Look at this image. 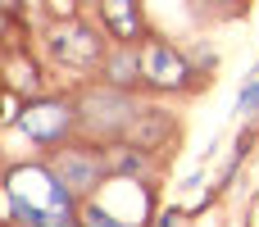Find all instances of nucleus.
I'll list each match as a JSON object with an SVG mask.
<instances>
[{
  "label": "nucleus",
  "mask_w": 259,
  "mask_h": 227,
  "mask_svg": "<svg viewBox=\"0 0 259 227\" xmlns=\"http://www.w3.org/2000/svg\"><path fill=\"white\" fill-rule=\"evenodd\" d=\"M123 141H137L141 150H150V155L168 159V155L178 150V141H182V118H178V109H168V105H159V100H150V96H146Z\"/></svg>",
  "instance_id": "6"
},
{
  "label": "nucleus",
  "mask_w": 259,
  "mask_h": 227,
  "mask_svg": "<svg viewBox=\"0 0 259 227\" xmlns=\"http://www.w3.org/2000/svg\"><path fill=\"white\" fill-rule=\"evenodd\" d=\"M23 36H27L23 14H14V9H5V5H0V50H5V46H14V41H23Z\"/></svg>",
  "instance_id": "13"
},
{
  "label": "nucleus",
  "mask_w": 259,
  "mask_h": 227,
  "mask_svg": "<svg viewBox=\"0 0 259 227\" xmlns=\"http://www.w3.org/2000/svg\"><path fill=\"white\" fill-rule=\"evenodd\" d=\"M191 9L200 18H241L250 9V0H191Z\"/></svg>",
  "instance_id": "12"
},
{
  "label": "nucleus",
  "mask_w": 259,
  "mask_h": 227,
  "mask_svg": "<svg viewBox=\"0 0 259 227\" xmlns=\"http://www.w3.org/2000/svg\"><path fill=\"white\" fill-rule=\"evenodd\" d=\"M77 223H82V227H141V223H123V218H118L114 209H105L96 196H91V200H82V209H77Z\"/></svg>",
  "instance_id": "11"
},
{
  "label": "nucleus",
  "mask_w": 259,
  "mask_h": 227,
  "mask_svg": "<svg viewBox=\"0 0 259 227\" xmlns=\"http://www.w3.org/2000/svg\"><path fill=\"white\" fill-rule=\"evenodd\" d=\"M100 77L123 86V91H146V82H141V46H109Z\"/></svg>",
  "instance_id": "10"
},
{
  "label": "nucleus",
  "mask_w": 259,
  "mask_h": 227,
  "mask_svg": "<svg viewBox=\"0 0 259 227\" xmlns=\"http://www.w3.org/2000/svg\"><path fill=\"white\" fill-rule=\"evenodd\" d=\"M14 132L32 146V155H50L55 146L77 137V100L73 86L68 91H36L18 105L14 114Z\"/></svg>",
  "instance_id": "3"
},
{
  "label": "nucleus",
  "mask_w": 259,
  "mask_h": 227,
  "mask_svg": "<svg viewBox=\"0 0 259 227\" xmlns=\"http://www.w3.org/2000/svg\"><path fill=\"white\" fill-rule=\"evenodd\" d=\"M141 82H146V96H200V91H209L191 50L159 36V32H150L141 41Z\"/></svg>",
  "instance_id": "4"
},
{
  "label": "nucleus",
  "mask_w": 259,
  "mask_h": 227,
  "mask_svg": "<svg viewBox=\"0 0 259 227\" xmlns=\"http://www.w3.org/2000/svg\"><path fill=\"white\" fill-rule=\"evenodd\" d=\"M91 18L96 27L114 41V46H141L155 27L146 23L141 0H91Z\"/></svg>",
  "instance_id": "7"
},
{
  "label": "nucleus",
  "mask_w": 259,
  "mask_h": 227,
  "mask_svg": "<svg viewBox=\"0 0 259 227\" xmlns=\"http://www.w3.org/2000/svg\"><path fill=\"white\" fill-rule=\"evenodd\" d=\"M105 155H109V182H141V187H159L164 182V164L168 159L141 150L137 141H109Z\"/></svg>",
  "instance_id": "9"
},
{
  "label": "nucleus",
  "mask_w": 259,
  "mask_h": 227,
  "mask_svg": "<svg viewBox=\"0 0 259 227\" xmlns=\"http://www.w3.org/2000/svg\"><path fill=\"white\" fill-rule=\"evenodd\" d=\"M73 100H77V137L87 141H123L146 91H123L105 77H87V82H73Z\"/></svg>",
  "instance_id": "1"
},
{
  "label": "nucleus",
  "mask_w": 259,
  "mask_h": 227,
  "mask_svg": "<svg viewBox=\"0 0 259 227\" xmlns=\"http://www.w3.org/2000/svg\"><path fill=\"white\" fill-rule=\"evenodd\" d=\"M46 159V168L77 196V200H91V196H100L105 191V182H109V155H105V146L100 141H87V137H73V141H64V146H55L50 155H41Z\"/></svg>",
  "instance_id": "5"
},
{
  "label": "nucleus",
  "mask_w": 259,
  "mask_h": 227,
  "mask_svg": "<svg viewBox=\"0 0 259 227\" xmlns=\"http://www.w3.org/2000/svg\"><path fill=\"white\" fill-rule=\"evenodd\" d=\"M41 86H46V68H41V59L32 55V41L23 36V41L5 46V50H0V91L27 100V96H36Z\"/></svg>",
  "instance_id": "8"
},
{
  "label": "nucleus",
  "mask_w": 259,
  "mask_h": 227,
  "mask_svg": "<svg viewBox=\"0 0 259 227\" xmlns=\"http://www.w3.org/2000/svg\"><path fill=\"white\" fill-rule=\"evenodd\" d=\"M182 223H187L182 209H159V218H155V227H182Z\"/></svg>",
  "instance_id": "15"
},
{
  "label": "nucleus",
  "mask_w": 259,
  "mask_h": 227,
  "mask_svg": "<svg viewBox=\"0 0 259 227\" xmlns=\"http://www.w3.org/2000/svg\"><path fill=\"white\" fill-rule=\"evenodd\" d=\"M255 114H259V73H255V77H246L241 100H237V118H255Z\"/></svg>",
  "instance_id": "14"
},
{
  "label": "nucleus",
  "mask_w": 259,
  "mask_h": 227,
  "mask_svg": "<svg viewBox=\"0 0 259 227\" xmlns=\"http://www.w3.org/2000/svg\"><path fill=\"white\" fill-rule=\"evenodd\" d=\"M73 227H82V223H73Z\"/></svg>",
  "instance_id": "17"
},
{
  "label": "nucleus",
  "mask_w": 259,
  "mask_h": 227,
  "mask_svg": "<svg viewBox=\"0 0 259 227\" xmlns=\"http://www.w3.org/2000/svg\"><path fill=\"white\" fill-rule=\"evenodd\" d=\"M41 46H46V59L59 68V73H68L73 82H87V77H100V68H105V55H109V36L96 27V18H64V23H50L46 27V36H41Z\"/></svg>",
  "instance_id": "2"
},
{
  "label": "nucleus",
  "mask_w": 259,
  "mask_h": 227,
  "mask_svg": "<svg viewBox=\"0 0 259 227\" xmlns=\"http://www.w3.org/2000/svg\"><path fill=\"white\" fill-rule=\"evenodd\" d=\"M0 5H5V9H14V14H23V9H27V0H0Z\"/></svg>",
  "instance_id": "16"
}]
</instances>
